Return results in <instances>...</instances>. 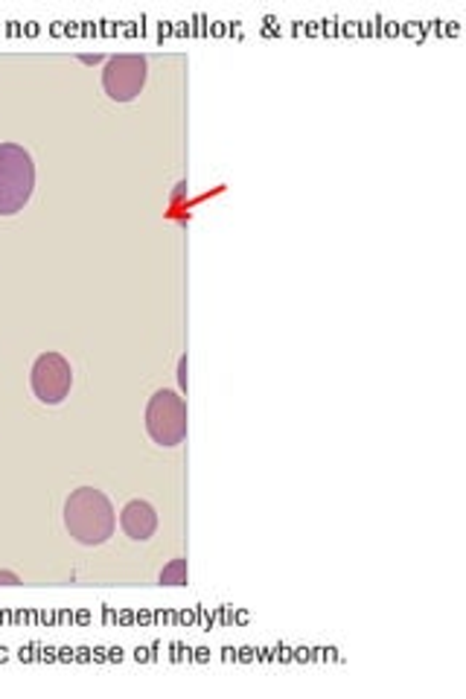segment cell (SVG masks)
I'll return each instance as SVG.
<instances>
[{"label": "cell", "instance_id": "obj_5", "mask_svg": "<svg viewBox=\"0 0 466 699\" xmlns=\"http://www.w3.org/2000/svg\"><path fill=\"white\" fill-rule=\"evenodd\" d=\"M146 59L144 56L126 53L108 59L102 71V88L114 103H132L146 85Z\"/></svg>", "mask_w": 466, "mask_h": 699}, {"label": "cell", "instance_id": "obj_9", "mask_svg": "<svg viewBox=\"0 0 466 699\" xmlns=\"http://www.w3.org/2000/svg\"><path fill=\"white\" fill-rule=\"evenodd\" d=\"M181 388H187V359H181Z\"/></svg>", "mask_w": 466, "mask_h": 699}, {"label": "cell", "instance_id": "obj_6", "mask_svg": "<svg viewBox=\"0 0 466 699\" xmlns=\"http://www.w3.org/2000/svg\"><path fill=\"white\" fill-rule=\"evenodd\" d=\"M120 525H123V531H126L132 540L146 542L158 531V514H155V507L149 505V502L135 498V502H128V505L123 507Z\"/></svg>", "mask_w": 466, "mask_h": 699}, {"label": "cell", "instance_id": "obj_4", "mask_svg": "<svg viewBox=\"0 0 466 699\" xmlns=\"http://www.w3.org/2000/svg\"><path fill=\"white\" fill-rule=\"evenodd\" d=\"M33 394H36L45 406H59L68 399L73 385L71 362L62 353H41L33 364Z\"/></svg>", "mask_w": 466, "mask_h": 699}, {"label": "cell", "instance_id": "obj_3", "mask_svg": "<svg viewBox=\"0 0 466 699\" xmlns=\"http://www.w3.org/2000/svg\"><path fill=\"white\" fill-rule=\"evenodd\" d=\"M146 432L161 446H179L187 437V402L175 390H158L146 406Z\"/></svg>", "mask_w": 466, "mask_h": 699}, {"label": "cell", "instance_id": "obj_1", "mask_svg": "<svg viewBox=\"0 0 466 699\" xmlns=\"http://www.w3.org/2000/svg\"><path fill=\"white\" fill-rule=\"evenodd\" d=\"M64 528L82 545H102L114 537L116 514L102 490L79 487L64 502Z\"/></svg>", "mask_w": 466, "mask_h": 699}, {"label": "cell", "instance_id": "obj_2", "mask_svg": "<svg viewBox=\"0 0 466 699\" xmlns=\"http://www.w3.org/2000/svg\"><path fill=\"white\" fill-rule=\"evenodd\" d=\"M36 190V164L19 143L0 146V216L24 210Z\"/></svg>", "mask_w": 466, "mask_h": 699}, {"label": "cell", "instance_id": "obj_8", "mask_svg": "<svg viewBox=\"0 0 466 699\" xmlns=\"http://www.w3.org/2000/svg\"><path fill=\"white\" fill-rule=\"evenodd\" d=\"M21 577L15 571H0V586H19Z\"/></svg>", "mask_w": 466, "mask_h": 699}, {"label": "cell", "instance_id": "obj_7", "mask_svg": "<svg viewBox=\"0 0 466 699\" xmlns=\"http://www.w3.org/2000/svg\"><path fill=\"white\" fill-rule=\"evenodd\" d=\"M163 586H187V559H172L161 571Z\"/></svg>", "mask_w": 466, "mask_h": 699}]
</instances>
